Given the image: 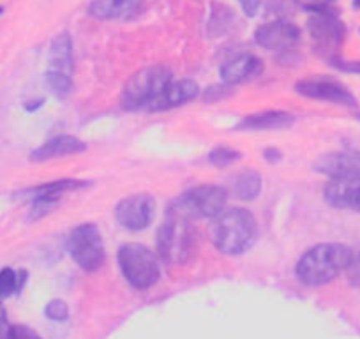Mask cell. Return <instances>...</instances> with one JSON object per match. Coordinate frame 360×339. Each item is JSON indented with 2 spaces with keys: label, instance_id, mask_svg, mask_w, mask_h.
<instances>
[{
  "label": "cell",
  "instance_id": "cell-1",
  "mask_svg": "<svg viewBox=\"0 0 360 339\" xmlns=\"http://www.w3.org/2000/svg\"><path fill=\"white\" fill-rule=\"evenodd\" d=\"M210 238L216 249L228 257L248 251L256 238V219L248 209L223 210L210 224Z\"/></svg>",
  "mask_w": 360,
  "mask_h": 339
},
{
  "label": "cell",
  "instance_id": "cell-2",
  "mask_svg": "<svg viewBox=\"0 0 360 339\" xmlns=\"http://www.w3.org/2000/svg\"><path fill=\"white\" fill-rule=\"evenodd\" d=\"M353 251L342 244H318L302 255L297 264V278L307 286H323L349 265Z\"/></svg>",
  "mask_w": 360,
  "mask_h": 339
},
{
  "label": "cell",
  "instance_id": "cell-3",
  "mask_svg": "<svg viewBox=\"0 0 360 339\" xmlns=\"http://www.w3.org/2000/svg\"><path fill=\"white\" fill-rule=\"evenodd\" d=\"M306 11L311 13L309 20H307V30H309L314 50L318 55H323L332 60L338 57L339 48L345 43V25L328 4L311 2L306 6Z\"/></svg>",
  "mask_w": 360,
  "mask_h": 339
},
{
  "label": "cell",
  "instance_id": "cell-4",
  "mask_svg": "<svg viewBox=\"0 0 360 339\" xmlns=\"http://www.w3.org/2000/svg\"><path fill=\"white\" fill-rule=\"evenodd\" d=\"M228 202V189L223 186H198L189 189L169 207L173 216L182 219H214L224 210Z\"/></svg>",
  "mask_w": 360,
  "mask_h": 339
},
{
  "label": "cell",
  "instance_id": "cell-5",
  "mask_svg": "<svg viewBox=\"0 0 360 339\" xmlns=\"http://www.w3.org/2000/svg\"><path fill=\"white\" fill-rule=\"evenodd\" d=\"M117 262L126 281L136 290L150 288L161 278V265L155 252L141 244L120 245Z\"/></svg>",
  "mask_w": 360,
  "mask_h": 339
},
{
  "label": "cell",
  "instance_id": "cell-6",
  "mask_svg": "<svg viewBox=\"0 0 360 339\" xmlns=\"http://www.w3.org/2000/svg\"><path fill=\"white\" fill-rule=\"evenodd\" d=\"M169 82H172V71L162 65H152L136 71L124 85L120 105L129 112L147 108L148 103L158 98L168 87Z\"/></svg>",
  "mask_w": 360,
  "mask_h": 339
},
{
  "label": "cell",
  "instance_id": "cell-7",
  "mask_svg": "<svg viewBox=\"0 0 360 339\" xmlns=\"http://www.w3.org/2000/svg\"><path fill=\"white\" fill-rule=\"evenodd\" d=\"M68 251L75 264L85 272H96L105 265V244L101 231L94 223L78 224L69 234Z\"/></svg>",
  "mask_w": 360,
  "mask_h": 339
},
{
  "label": "cell",
  "instance_id": "cell-8",
  "mask_svg": "<svg viewBox=\"0 0 360 339\" xmlns=\"http://www.w3.org/2000/svg\"><path fill=\"white\" fill-rule=\"evenodd\" d=\"M193 231L188 219L168 214L158 231L159 255L168 264H184L191 255Z\"/></svg>",
  "mask_w": 360,
  "mask_h": 339
},
{
  "label": "cell",
  "instance_id": "cell-9",
  "mask_svg": "<svg viewBox=\"0 0 360 339\" xmlns=\"http://www.w3.org/2000/svg\"><path fill=\"white\" fill-rule=\"evenodd\" d=\"M155 212V200L150 195H133L120 200L115 217L122 228L129 231H141L152 223Z\"/></svg>",
  "mask_w": 360,
  "mask_h": 339
},
{
  "label": "cell",
  "instance_id": "cell-10",
  "mask_svg": "<svg viewBox=\"0 0 360 339\" xmlns=\"http://www.w3.org/2000/svg\"><path fill=\"white\" fill-rule=\"evenodd\" d=\"M295 91L300 96L309 99H318V101L335 103L342 106H355L356 101L352 92L335 79L327 78V76H318V78H307L297 82Z\"/></svg>",
  "mask_w": 360,
  "mask_h": 339
},
{
  "label": "cell",
  "instance_id": "cell-11",
  "mask_svg": "<svg viewBox=\"0 0 360 339\" xmlns=\"http://www.w3.org/2000/svg\"><path fill=\"white\" fill-rule=\"evenodd\" d=\"M255 41L265 50L288 51L300 41V29L283 20L265 23L255 32Z\"/></svg>",
  "mask_w": 360,
  "mask_h": 339
},
{
  "label": "cell",
  "instance_id": "cell-12",
  "mask_svg": "<svg viewBox=\"0 0 360 339\" xmlns=\"http://www.w3.org/2000/svg\"><path fill=\"white\" fill-rule=\"evenodd\" d=\"M318 174L327 175L330 181H356L360 179V155L348 152H328L314 162Z\"/></svg>",
  "mask_w": 360,
  "mask_h": 339
},
{
  "label": "cell",
  "instance_id": "cell-13",
  "mask_svg": "<svg viewBox=\"0 0 360 339\" xmlns=\"http://www.w3.org/2000/svg\"><path fill=\"white\" fill-rule=\"evenodd\" d=\"M200 94L198 83L193 79H180V82H169L168 87L161 92L155 99L147 105L148 112H162V110L175 108V106L186 105L193 101Z\"/></svg>",
  "mask_w": 360,
  "mask_h": 339
},
{
  "label": "cell",
  "instance_id": "cell-14",
  "mask_svg": "<svg viewBox=\"0 0 360 339\" xmlns=\"http://www.w3.org/2000/svg\"><path fill=\"white\" fill-rule=\"evenodd\" d=\"M86 145L83 143L79 138L71 136V134H58V136L50 138L48 141H44L41 147H37L36 151H32L30 159L32 161H50L55 158H64V155H72L79 154V152H85Z\"/></svg>",
  "mask_w": 360,
  "mask_h": 339
},
{
  "label": "cell",
  "instance_id": "cell-15",
  "mask_svg": "<svg viewBox=\"0 0 360 339\" xmlns=\"http://www.w3.org/2000/svg\"><path fill=\"white\" fill-rule=\"evenodd\" d=\"M325 200L335 209H353L360 212V179L330 181L323 189Z\"/></svg>",
  "mask_w": 360,
  "mask_h": 339
},
{
  "label": "cell",
  "instance_id": "cell-16",
  "mask_svg": "<svg viewBox=\"0 0 360 339\" xmlns=\"http://www.w3.org/2000/svg\"><path fill=\"white\" fill-rule=\"evenodd\" d=\"M263 64L256 55L242 53L237 57L230 58L221 65V79L226 85H237V83L245 82L252 76L259 75Z\"/></svg>",
  "mask_w": 360,
  "mask_h": 339
},
{
  "label": "cell",
  "instance_id": "cell-17",
  "mask_svg": "<svg viewBox=\"0 0 360 339\" xmlns=\"http://www.w3.org/2000/svg\"><path fill=\"white\" fill-rule=\"evenodd\" d=\"M143 4L145 0H92L89 15L98 20H122L140 13Z\"/></svg>",
  "mask_w": 360,
  "mask_h": 339
},
{
  "label": "cell",
  "instance_id": "cell-18",
  "mask_svg": "<svg viewBox=\"0 0 360 339\" xmlns=\"http://www.w3.org/2000/svg\"><path fill=\"white\" fill-rule=\"evenodd\" d=\"M295 122V117L288 112H278V110H269V112H259L248 115L235 126L237 131H276L285 129Z\"/></svg>",
  "mask_w": 360,
  "mask_h": 339
},
{
  "label": "cell",
  "instance_id": "cell-19",
  "mask_svg": "<svg viewBox=\"0 0 360 339\" xmlns=\"http://www.w3.org/2000/svg\"><path fill=\"white\" fill-rule=\"evenodd\" d=\"M75 68L72 60V39L69 32H60L50 46V68L48 71H57L71 75Z\"/></svg>",
  "mask_w": 360,
  "mask_h": 339
},
{
  "label": "cell",
  "instance_id": "cell-20",
  "mask_svg": "<svg viewBox=\"0 0 360 339\" xmlns=\"http://www.w3.org/2000/svg\"><path fill=\"white\" fill-rule=\"evenodd\" d=\"M86 182L76 181V179H64V181H55V182H46V184L36 186V188H30L27 191H23L22 195L32 202L36 198H55L60 200L64 193L76 191V189L85 188Z\"/></svg>",
  "mask_w": 360,
  "mask_h": 339
},
{
  "label": "cell",
  "instance_id": "cell-21",
  "mask_svg": "<svg viewBox=\"0 0 360 339\" xmlns=\"http://www.w3.org/2000/svg\"><path fill=\"white\" fill-rule=\"evenodd\" d=\"M233 193L238 200L251 202L262 193V177L255 170H244L233 181Z\"/></svg>",
  "mask_w": 360,
  "mask_h": 339
},
{
  "label": "cell",
  "instance_id": "cell-22",
  "mask_svg": "<svg viewBox=\"0 0 360 339\" xmlns=\"http://www.w3.org/2000/svg\"><path fill=\"white\" fill-rule=\"evenodd\" d=\"M27 281V272L18 271L11 267L0 269V300L8 299V297L20 293Z\"/></svg>",
  "mask_w": 360,
  "mask_h": 339
},
{
  "label": "cell",
  "instance_id": "cell-23",
  "mask_svg": "<svg viewBox=\"0 0 360 339\" xmlns=\"http://www.w3.org/2000/svg\"><path fill=\"white\" fill-rule=\"evenodd\" d=\"M46 83L57 98H65L72 91V78L65 72L46 71Z\"/></svg>",
  "mask_w": 360,
  "mask_h": 339
},
{
  "label": "cell",
  "instance_id": "cell-24",
  "mask_svg": "<svg viewBox=\"0 0 360 339\" xmlns=\"http://www.w3.org/2000/svg\"><path fill=\"white\" fill-rule=\"evenodd\" d=\"M60 200H55V198H36L32 200L30 203V209H29V216H27V221L29 223H34V221H39L43 219L44 216L51 212L55 207L58 205Z\"/></svg>",
  "mask_w": 360,
  "mask_h": 339
},
{
  "label": "cell",
  "instance_id": "cell-25",
  "mask_svg": "<svg viewBox=\"0 0 360 339\" xmlns=\"http://www.w3.org/2000/svg\"><path fill=\"white\" fill-rule=\"evenodd\" d=\"M238 159H240V152L230 147H216L209 154V161L217 168H226V166L237 162Z\"/></svg>",
  "mask_w": 360,
  "mask_h": 339
},
{
  "label": "cell",
  "instance_id": "cell-26",
  "mask_svg": "<svg viewBox=\"0 0 360 339\" xmlns=\"http://www.w3.org/2000/svg\"><path fill=\"white\" fill-rule=\"evenodd\" d=\"M44 314L51 321H65L69 318V306L60 299L50 300L44 307Z\"/></svg>",
  "mask_w": 360,
  "mask_h": 339
},
{
  "label": "cell",
  "instance_id": "cell-27",
  "mask_svg": "<svg viewBox=\"0 0 360 339\" xmlns=\"http://www.w3.org/2000/svg\"><path fill=\"white\" fill-rule=\"evenodd\" d=\"M8 339H43V338H41L34 328H30L29 325L18 324V325H13Z\"/></svg>",
  "mask_w": 360,
  "mask_h": 339
},
{
  "label": "cell",
  "instance_id": "cell-28",
  "mask_svg": "<svg viewBox=\"0 0 360 339\" xmlns=\"http://www.w3.org/2000/svg\"><path fill=\"white\" fill-rule=\"evenodd\" d=\"M330 65L338 69V71L349 72V75H360V60H342V58L335 57L330 60Z\"/></svg>",
  "mask_w": 360,
  "mask_h": 339
},
{
  "label": "cell",
  "instance_id": "cell-29",
  "mask_svg": "<svg viewBox=\"0 0 360 339\" xmlns=\"http://www.w3.org/2000/svg\"><path fill=\"white\" fill-rule=\"evenodd\" d=\"M346 274H348V279L352 281V285L360 286V252L353 255L352 262L346 267Z\"/></svg>",
  "mask_w": 360,
  "mask_h": 339
},
{
  "label": "cell",
  "instance_id": "cell-30",
  "mask_svg": "<svg viewBox=\"0 0 360 339\" xmlns=\"http://www.w3.org/2000/svg\"><path fill=\"white\" fill-rule=\"evenodd\" d=\"M238 2H240V8L244 11V15L249 16V18L258 15L259 8H262V0H238Z\"/></svg>",
  "mask_w": 360,
  "mask_h": 339
},
{
  "label": "cell",
  "instance_id": "cell-31",
  "mask_svg": "<svg viewBox=\"0 0 360 339\" xmlns=\"http://www.w3.org/2000/svg\"><path fill=\"white\" fill-rule=\"evenodd\" d=\"M13 325L8 321V316H6L4 309L0 307V339H8L9 332H11Z\"/></svg>",
  "mask_w": 360,
  "mask_h": 339
},
{
  "label": "cell",
  "instance_id": "cell-32",
  "mask_svg": "<svg viewBox=\"0 0 360 339\" xmlns=\"http://www.w3.org/2000/svg\"><path fill=\"white\" fill-rule=\"evenodd\" d=\"M263 158L269 162H278L279 159H281V152H279L278 148H265V151H263Z\"/></svg>",
  "mask_w": 360,
  "mask_h": 339
},
{
  "label": "cell",
  "instance_id": "cell-33",
  "mask_svg": "<svg viewBox=\"0 0 360 339\" xmlns=\"http://www.w3.org/2000/svg\"><path fill=\"white\" fill-rule=\"evenodd\" d=\"M43 105H44V99H34V101L23 103V108H25L29 113H34V112H37V110H39Z\"/></svg>",
  "mask_w": 360,
  "mask_h": 339
},
{
  "label": "cell",
  "instance_id": "cell-34",
  "mask_svg": "<svg viewBox=\"0 0 360 339\" xmlns=\"http://www.w3.org/2000/svg\"><path fill=\"white\" fill-rule=\"evenodd\" d=\"M313 4H330V2H334V0H311Z\"/></svg>",
  "mask_w": 360,
  "mask_h": 339
},
{
  "label": "cell",
  "instance_id": "cell-35",
  "mask_svg": "<svg viewBox=\"0 0 360 339\" xmlns=\"http://www.w3.org/2000/svg\"><path fill=\"white\" fill-rule=\"evenodd\" d=\"M353 8L360 9V0H353Z\"/></svg>",
  "mask_w": 360,
  "mask_h": 339
},
{
  "label": "cell",
  "instance_id": "cell-36",
  "mask_svg": "<svg viewBox=\"0 0 360 339\" xmlns=\"http://www.w3.org/2000/svg\"><path fill=\"white\" fill-rule=\"evenodd\" d=\"M2 13H4V8H2V6H0V15H2Z\"/></svg>",
  "mask_w": 360,
  "mask_h": 339
}]
</instances>
